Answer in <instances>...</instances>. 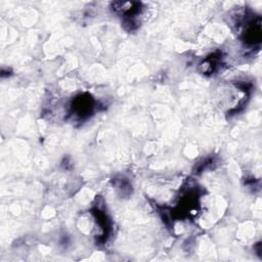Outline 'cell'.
Returning a JSON list of instances; mask_svg holds the SVG:
<instances>
[{
	"label": "cell",
	"instance_id": "obj_1",
	"mask_svg": "<svg viewBox=\"0 0 262 262\" xmlns=\"http://www.w3.org/2000/svg\"><path fill=\"white\" fill-rule=\"evenodd\" d=\"M261 40V28L260 21L256 22L255 20L249 23L248 29L245 33V41L250 44L259 43Z\"/></svg>",
	"mask_w": 262,
	"mask_h": 262
},
{
	"label": "cell",
	"instance_id": "obj_2",
	"mask_svg": "<svg viewBox=\"0 0 262 262\" xmlns=\"http://www.w3.org/2000/svg\"><path fill=\"white\" fill-rule=\"evenodd\" d=\"M91 109H92V103L90 97L85 98L84 96H81L75 100L73 106V111L79 117H84L86 115H88L91 112Z\"/></svg>",
	"mask_w": 262,
	"mask_h": 262
}]
</instances>
